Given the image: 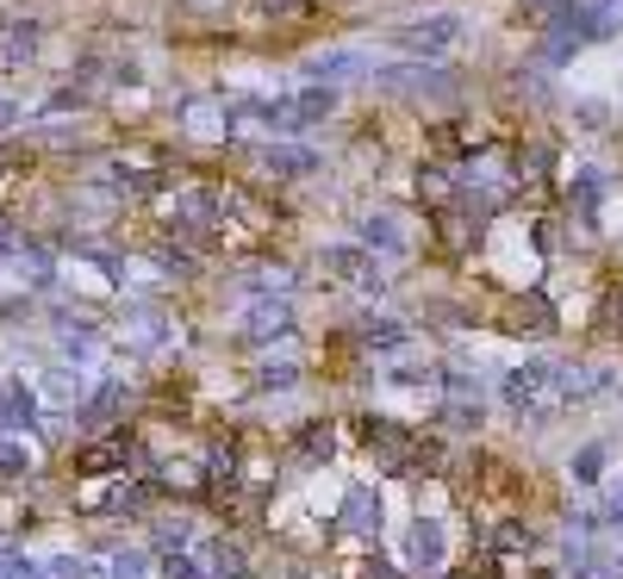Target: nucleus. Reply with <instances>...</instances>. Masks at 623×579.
<instances>
[{
    "instance_id": "obj_32",
    "label": "nucleus",
    "mask_w": 623,
    "mask_h": 579,
    "mask_svg": "<svg viewBox=\"0 0 623 579\" xmlns=\"http://www.w3.org/2000/svg\"><path fill=\"white\" fill-rule=\"evenodd\" d=\"M150 269L169 274V281H194V274H200V250H194V243H181V237H162V243L150 250Z\"/></svg>"
},
{
    "instance_id": "obj_44",
    "label": "nucleus",
    "mask_w": 623,
    "mask_h": 579,
    "mask_svg": "<svg viewBox=\"0 0 623 579\" xmlns=\"http://www.w3.org/2000/svg\"><path fill=\"white\" fill-rule=\"evenodd\" d=\"M25 250V231H13V225H0V269H13Z\"/></svg>"
},
{
    "instance_id": "obj_21",
    "label": "nucleus",
    "mask_w": 623,
    "mask_h": 579,
    "mask_svg": "<svg viewBox=\"0 0 623 579\" xmlns=\"http://www.w3.org/2000/svg\"><path fill=\"white\" fill-rule=\"evenodd\" d=\"M118 343L137 349V355H156V349L175 343V318H169V311H156V306H132V311H125V325H118Z\"/></svg>"
},
{
    "instance_id": "obj_12",
    "label": "nucleus",
    "mask_w": 623,
    "mask_h": 579,
    "mask_svg": "<svg viewBox=\"0 0 623 579\" xmlns=\"http://www.w3.org/2000/svg\"><path fill=\"white\" fill-rule=\"evenodd\" d=\"M299 281H306V274L293 269L287 256H256V262H243V269L231 274V293H237V299H274V293L293 299Z\"/></svg>"
},
{
    "instance_id": "obj_11",
    "label": "nucleus",
    "mask_w": 623,
    "mask_h": 579,
    "mask_svg": "<svg viewBox=\"0 0 623 579\" xmlns=\"http://www.w3.org/2000/svg\"><path fill=\"white\" fill-rule=\"evenodd\" d=\"M299 337V311H293V299H250L243 306V318H237V343L250 349H274V343H293Z\"/></svg>"
},
{
    "instance_id": "obj_20",
    "label": "nucleus",
    "mask_w": 623,
    "mask_h": 579,
    "mask_svg": "<svg viewBox=\"0 0 623 579\" xmlns=\"http://www.w3.org/2000/svg\"><path fill=\"white\" fill-rule=\"evenodd\" d=\"M430 424L443 436H480L487 430V393H443L430 406Z\"/></svg>"
},
{
    "instance_id": "obj_34",
    "label": "nucleus",
    "mask_w": 623,
    "mask_h": 579,
    "mask_svg": "<svg viewBox=\"0 0 623 579\" xmlns=\"http://www.w3.org/2000/svg\"><path fill=\"white\" fill-rule=\"evenodd\" d=\"M200 542V523L188 518V511H162V518L150 523V548L162 555V548H194Z\"/></svg>"
},
{
    "instance_id": "obj_7",
    "label": "nucleus",
    "mask_w": 623,
    "mask_h": 579,
    "mask_svg": "<svg viewBox=\"0 0 623 579\" xmlns=\"http://www.w3.org/2000/svg\"><path fill=\"white\" fill-rule=\"evenodd\" d=\"M250 162H256V181H269V188H293V181L325 174V156L312 150V144H299V137H269V144H256Z\"/></svg>"
},
{
    "instance_id": "obj_48",
    "label": "nucleus",
    "mask_w": 623,
    "mask_h": 579,
    "mask_svg": "<svg viewBox=\"0 0 623 579\" xmlns=\"http://www.w3.org/2000/svg\"><path fill=\"white\" fill-rule=\"evenodd\" d=\"M206 7H225V0H206Z\"/></svg>"
},
{
    "instance_id": "obj_43",
    "label": "nucleus",
    "mask_w": 623,
    "mask_h": 579,
    "mask_svg": "<svg viewBox=\"0 0 623 579\" xmlns=\"http://www.w3.org/2000/svg\"><path fill=\"white\" fill-rule=\"evenodd\" d=\"M355 579H406V574H399V560L369 555V560H355Z\"/></svg>"
},
{
    "instance_id": "obj_9",
    "label": "nucleus",
    "mask_w": 623,
    "mask_h": 579,
    "mask_svg": "<svg viewBox=\"0 0 623 579\" xmlns=\"http://www.w3.org/2000/svg\"><path fill=\"white\" fill-rule=\"evenodd\" d=\"M604 200H611V174H604L599 162H567V174H562L567 231H574V225H580V231H599Z\"/></svg>"
},
{
    "instance_id": "obj_41",
    "label": "nucleus",
    "mask_w": 623,
    "mask_h": 579,
    "mask_svg": "<svg viewBox=\"0 0 623 579\" xmlns=\"http://www.w3.org/2000/svg\"><path fill=\"white\" fill-rule=\"evenodd\" d=\"M574 125H580V132H592V137L611 132V106H604V100H592V94L574 100Z\"/></svg>"
},
{
    "instance_id": "obj_8",
    "label": "nucleus",
    "mask_w": 623,
    "mask_h": 579,
    "mask_svg": "<svg viewBox=\"0 0 623 579\" xmlns=\"http://www.w3.org/2000/svg\"><path fill=\"white\" fill-rule=\"evenodd\" d=\"M331 530L337 536H355V542H381V530H387V492L374 480H350L337 492Z\"/></svg>"
},
{
    "instance_id": "obj_40",
    "label": "nucleus",
    "mask_w": 623,
    "mask_h": 579,
    "mask_svg": "<svg viewBox=\"0 0 623 579\" xmlns=\"http://www.w3.org/2000/svg\"><path fill=\"white\" fill-rule=\"evenodd\" d=\"M0 579H50V567L20 555V548H0Z\"/></svg>"
},
{
    "instance_id": "obj_28",
    "label": "nucleus",
    "mask_w": 623,
    "mask_h": 579,
    "mask_svg": "<svg viewBox=\"0 0 623 579\" xmlns=\"http://www.w3.org/2000/svg\"><path fill=\"white\" fill-rule=\"evenodd\" d=\"M250 386L256 393H299V386H306V362H299V355H262V362L250 367Z\"/></svg>"
},
{
    "instance_id": "obj_13",
    "label": "nucleus",
    "mask_w": 623,
    "mask_h": 579,
    "mask_svg": "<svg viewBox=\"0 0 623 579\" xmlns=\"http://www.w3.org/2000/svg\"><path fill=\"white\" fill-rule=\"evenodd\" d=\"M181 132L200 144H237V113L225 94H188L181 100Z\"/></svg>"
},
{
    "instance_id": "obj_6",
    "label": "nucleus",
    "mask_w": 623,
    "mask_h": 579,
    "mask_svg": "<svg viewBox=\"0 0 623 579\" xmlns=\"http://www.w3.org/2000/svg\"><path fill=\"white\" fill-rule=\"evenodd\" d=\"M76 474H81V480H106V474H150V455L137 449L132 430H100L94 443L76 449Z\"/></svg>"
},
{
    "instance_id": "obj_26",
    "label": "nucleus",
    "mask_w": 623,
    "mask_h": 579,
    "mask_svg": "<svg viewBox=\"0 0 623 579\" xmlns=\"http://www.w3.org/2000/svg\"><path fill=\"white\" fill-rule=\"evenodd\" d=\"M562 467H567V486H586V492H592V486L611 480V443H604V436H592V443L567 449Z\"/></svg>"
},
{
    "instance_id": "obj_27",
    "label": "nucleus",
    "mask_w": 623,
    "mask_h": 579,
    "mask_svg": "<svg viewBox=\"0 0 623 579\" xmlns=\"http://www.w3.org/2000/svg\"><path fill=\"white\" fill-rule=\"evenodd\" d=\"M374 250H362L355 237H343V243H318V269L331 274V281H343V287H355L362 274H369Z\"/></svg>"
},
{
    "instance_id": "obj_4",
    "label": "nucleus",
    "mask_w": 623,
    "mask_h": 579,
    "mask_svg": "<svg viewBox=\"0 0 623 579\" xmlns=\"http://www.w3.org/2000/svg\"><path fill=\"white\" fill-rule=\"evenodd\" d=\"M467 13H424V20H399L393 25V44L406 50V57H430V63H443V57H455L467 44Z\"/></svg>"
},
{
    "instance_id": "obj_45",
    "label": "nucleus",
    "mask_w": 623,
    "mask_h": 579,
    "mask_svg": "<svg viewBox=\"0 0 623 579\" xmlns=\"http://www.w3.org/2000/svg\"><path fill=\"white\" fill-rule=\"evenodd\" d=\"M604 318H611V337H623V287L604 299Z\"/></svg>"
},
{
    "instance_id": "obj_5",
    "label": "nucleus",
    "mask_w": 623,
    "mask_h": 579,
    "mask_svg": "<svg viewBox=\"0 0 623 579\" xmlns=\"http://www.w3.org/2000/svg\"><path fill=\"white\" fill-rule=\"evenodd\" d=\"M492 325L506 330V337H518V343H548V337L562 330V306L548 299V287H536V281H530V287H518L506 306H499V318H492Z\"/></svg>"
},
{
    "instance_id": "obj_39",
    "label": "nucleus",
    "mask_w": 623,
    "mask_h": 579,
    "mask_svg": "<svg viewBox=\"0 0 623 579\" xmlns=\"http://www.w3.org/2000/svg\"><path fill=\"white\" fill-rule=\"evenodd\" d=\"M511 88H518L530 106H548V69H543V63H524V69L511 76Z\"/></svg>"
},
{
    "instance_id": "obj_42",
    "label": "nucleus",
    "mask_w": 623,
    "mask_h": 579,
    "mask_svg": "<svg viewBox=\"0 0 623 579\" xmlns=\"http://www.w3.org/2000/svg\"><path fill=\"white\" fill-rule=\"evenodd\" d=\"M262 13H269L274 25H299L312 13V0H262Z\"/></svg>"
},
{
    "instance_id": "obj_1",
    "label": "nucleus",
    "mask_w": 623,
    "mask_h": 579,
    "mask_svg": "<svg viewBox=\"0 0 623 579\" xmlns=\"http://www.w3.org/2000/svg\"><path fill=\"white\" fill-rule=\"evenodd\" d=\"M555 367L548 355H518L511 367H499V411L511 424H530V430H548L562 418V386H555Z\"/></svg>"
},
{
    "instance_id": "obj_14",
    "label": "nucleus",
    "mask_w": 623,
    "mask_h": 579,
    "mask_svg": "<svg viewBox=\"0 0 623 579\" xmlns=\"http://www.w3.org/2000/svg\"><path fill=\"white\" fill-rule=\"evenodd\" d=\"M350 237L362 243V250H374L381 262H406V256H411L406 218H399V213H381V206H374V213H355L350 218Z\"/></svg>"
},
{
    "instance_id": "obj_10",
    "label": "nucleus",
    "mask_w": 623,
    "mask_h": 579,
    "mask_svg": "<svg viewBox=\"0 0 623 579\" xmlns=\"http://www.w3.org/2000/svg\"><path fill=\"white\" fill-rule=\"evenodd\" d=\"M555 386H562V411H580V406H599V399H618V367L599 362V355H580V362H562L555 367Z\"/></svg>"
},
{
    "instance_id": "obj_3",
    "label": "nucleus",
    "mask_w": 623,
    "mask_h": 579,
    "mask_svg": "<svg viewBox=\"0 0 623 579\" xmlns=\"http://www.w3.org/2000/svg\"><path fill=\"white\" fill-rule=\"evenodd\" d=\"M543 32H555V38H574L586 50V44H611L623 32V13H611V7H599V0H555V7H543Z\"/></svg>"
},
{
    "instance_id": "obj_36",
    "label": "nucleus",
    "mask_w": 623,
    "mask_h": 579,
    "mask_svg": "<svg viewBox=\"0 0 623 579\" xmlns=\"http://www.w3.org/2000/svg\"><path fill=\"white\" fill-rule=\"evenodd\" d=\"M25 474H32V449H25V436H7V430H0V486H20Z\"/></svg>"
},
{
    "instance_id": "obj_2",
    "label": "nucleus",
    "mask_w": 623,
    "mask_h": 579,
    "mask_svg": "<svg viewBox=\"0 0 623 579\" xmlns=\"http://www.w3.org/2000/svg\"><path fill=\"white\" fill-rule=\"evenodd\" d=\"M399 567L411 579H430V574H449V518L437 504L418 499V511L406 518V536H399Z\"/></svg>"
},
{
    "instance_id": "obj_29",
    "label": "nucleus",
    "mask_w": 623,
    "mask_h": 579,
    "mask_svg": "<svg viewBox=\"0 0 623 579\" xmlns=\"http://www.w3.org/2000/svg\"><path fill=\"white\" fill-rule=\"evenodd\" d=\"M411 188H418V200H424L430 213H437V206H455V200H462V181H455V162H418V174H411Z\"/></svg>"
},
{
    "instance_id": "obj_17",
    "label": "nucleus",
    "mask_w": 623,
    "mask_h": 579,
    "mask_svg": "<svg viewBox=\"0 0 623 579\" xmlns=\"http://www.w3.org/2000/svg\"><path fill=\"white\" fill-rule=\"evenodd\" d=\"M337 449H343V424H337V418H306V424L293 430V474L331 467Z\"/></svg>"
},
{
    "instance_id": "obj_47",
    "label": "nucleus",
    "mask_w": 623,
    "mask_h": 579,
    "mask_svg": "<svg viewBox=\"0 0 623 579\" xmlns=\"http://www.w3.org/2000/svg\"><path fill=\"white\" fill-rule=\"evenodd\" d=\"M536 7H555V0H536Z\"/></svg>"
},
{
    "instance_id": "obj_35",
    "label": "nucleus",
    "mask_w": 623,
    "mask_h": 579,
    "mask_svg": "<svg viewBox=\"0 0 623 579\" xmlns=\"http://www.w3.org/2000/svg\"><path fill=\"white\" fill-rule=\"evenodd\" d=\"M38 38H44V25H38V20H13V25H7V44H0V57H7V69H20V63H32Z\"/></svg>"
},
{
    "instance_id": "obj_37",
    "label": "nucleus",
    "mask_w": 623,
    "mask_h": 579,
    "mask_svg": "<svg viewBox=\"0 0 623 579\" xmlns=\"http://www.w3.org/2000/svg\"><path fill=\"white\" fill-rule=\"evenodd\" d=\"M150 574H156L150 548H113L106 555V579H150Z\"/></svg>"
},
{
    "instance_id": "obj_24",
    "label": "nucleus",
    "mask_w": 623,
    "mask_h": 579,
    "mask_svg": "<svg viewBox=\"0 0 623 579\" xmlns=\"http://www.w3.org/2000/svg\"><path fill=\"white\" fill-rule=\"evenodd\" d=\"M194 555H200V567H206V579H256L250 548H243L237 536H213V542H200Z\"/></svg>"
},
{
    "instance_id": "obj_31",
    "label": "nucleus",
    "mask_w": 623,
    "mask_h": 579,
    "mask_svg": "<svg viewBox=\"0 0 623 579\" xmlns=\"http://www.w3.org/2000/svg\"><path fill=\"white\" fill-rule=\"evenodd\" d=\"M337 106H343V88H331V81H306V88H293V113L312 125H325V118H337Z\"/></svg>"
},
{
    "instance_id": "obj_33",
    "label": "nucleus",
    "mask_w": 623,
    "mask_h": 579,
    "mask_svg": "<svg viewBox=\"0 0 623 579\" xmlns=\"http://www.w3.org/2000/svg\"><path fill=\"white\" fill-rule=\"evenodd\" d=\"M13 274H20L32 293H50V287H57V256L44 250V243H32V237H25V250H20V262H13Z\"/></svg>"
},
{
    "instance_id": "obj_38",
    "label": "nucleus",
    "mask_w": 623,
    "mask_h": 579,
    "mask_svg": "<svg viewBox=\"0 0 623 579\" xmlns=\"http://www.w3.org/2000/svg\"><path fill=\"white\" fill-rule=\"evenodd\" d=\"M44 567H50V579H106V567L94 555H50Z\"/></svg>"
},
{
    "instance_id": "obj_22",
    "label": "nucleus",
    "mask_w": 623,
    "mask_h": 579,
    "mask_svg": "<svg viewBox=\"0 0 623 579\" xmlns=\"http://www.w3.org/2000/svg\"><path fill=\"white\" fill-rule=\"evenodd\" d=\"M125 399H132V386L118 381V374H100L94 381V393L76 406V418H81V430H118V411H125Z\"/></svg>"
},
{
    "instance_id": "obj_25",
    "label": "nucleus",
    "mask_w": 623,
    "mask_h": 579,
    "mask_svg": "<svg viewBox=\"0 0 623 579\" xmlns=\"http://www.w3.org/2000/svg\"><path fill=\"white\" fill-rule=\"evenodd\" d=\"M38 386H25V381H0V430L7 436H20V430H38Z\"/></svg>"
},
{
    "instance_id": "obj_16",
    "label": "nucleus",
    "mask_w": 623,
    "mask_h": 579,
    "mask_svg": "<svg viewBox=\"0 0 623 579\" xmlns=\"http://www.w3.org/2000/svg\"><path fill=\"white\" fill-rule=\"evenodd\" d=\"M374 57L362 50V44H325V50H312L306 63H299V76L306 81H331V88H343V81H369Z\"/></svg>"
},
{
    "instance_id": "obj_18",
    "label": "nucleus",
    "mask_w": 623,
    "mask_h": 579,
    "mask_svg": "<svg viewBox=\"0 0 623 579\" xmlns=\"http://www.w3.org/2000/svg\"><path fill=\"white\" fill-rule=\"evenodd\" d=\"M94 381H100V367H81V362H50L38 374V399L50 411H76L88 393H94Z\"/></svg>"
},
{
    "instance_id": "obj_46",
    "label": "nucleus",
    "mask_w": 623,
    "mask_h": 579,
    "mask_svg": "<svg viewBox=\"0 0 623 579\" xmlns=\"http://www.w3.org/2000/svg\"><path fill=\"white\" fill-rule=\"evenodd\" d=\"M13 118H20V106H13V100L0 94V132H7V125H13Z\"/></svg>"
},
{
    "instance_id": "obj_23",
    "label": "nucleus",
    "mask_w": 623,
    "mask_h": 579,
    "mask_svg": "<svg viewBox=\"0 0 623 579\" xmlns=\"http://www.w3.org/2000/svg\"><path fill=\"white\" fill-rule=\"evenodd\" d=\"M100 188L113 193V200H156L169 181H162V169H137V162H100Z\"/></svg>"
},
{
    "instance_id": "obj_15",
    "label": "nucleus",
    "mask_w": 623,
    "mask_h": 579,
    "mask_svg": "<svg viewBox=\"0 0 623 579\" xmlns=\"http://www.w3.org/2000/svg\"><path fill=\"white\" fill-rule=\"evenodd\" d=\"M350 337H355V349H362V355H406V349L418 343V325H411V318H399V311H362Z\"/></svg>"
},
{
    "instance_id": "obj_19",
    "label": "nucleus",
    "mask_w": 623,
    "mask_h": 579,
    "mask_svg": "<svg viewBox=\"0 0 623 579\" xmlns=\"http://www.w3.org/2000/svg\"><path fill=\"white\" fill-rule=\"evenodd\" d=\"M50 337H57L63 362H81V367H100V349H106V330L88 318V311H57L50 318Z\"/></svg>"
},
{
    "instance_id": "obj_30",
    "label": "nucleus",
    "mask_w": 623,
    "mask_h": 579,
    "mask_svg": "<svg viewBox=\"0 0 623 579\" xmlns=\"http://www.w3.org/2000/svg\"><path fill=\"white\" fill-rule=\"evenodd\" d=\"M437 367H443V362H411V355H393L374 381L387 386V393H437Z\"/></svg>"
}]
</instances>
